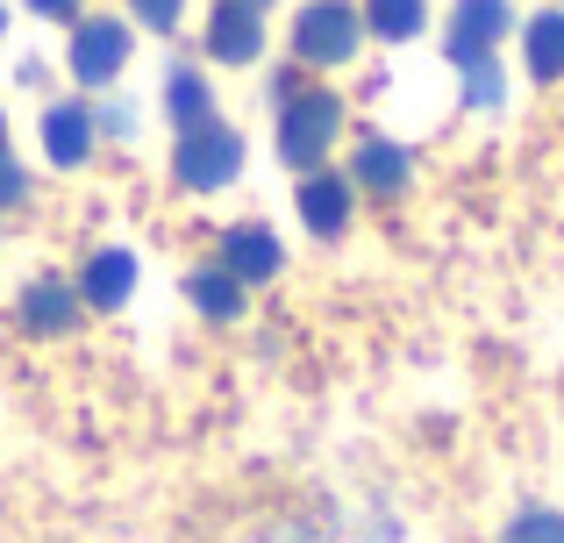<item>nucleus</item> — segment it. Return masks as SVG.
<instances>
[{"label": "nucleus", "instance_id": "f8f14e48", "mask_svg": "<svg viewBox=\"0 0 564 543\" xmlns=\"http://www.w3.org/2000/svg\"><path fill=\"white\" fill-rule=\"evenodd\" d=\"M129 293H137V251L108 243V251L86 258V272H79V301H86V307L115 315V307H129Z\"/></svg>", "mask_w": 564, "mask_h": 543}, {"label": "nucleus", "instance_id": "aec40b11", "mask_svg": "<svg viewBox=\"0 0 564 543\" xmlns=\"http://www.w3.org/2000/svg\"><path fill=\"white\" fill-rule=\"evenodd\" d=\"M29 200V172L14 165V151H0V208H22Z\"/></svg>", "mask_w": 564, "mask_h": 543}, {"label": "nucleus", "instance_id": "39448f33", "mask_svg": "<svg viewBox=\"0 0 564 543\" xmlns=\"http://www.w3.org/2000/svg\"><path fill=\"white\" fill-rule=\"evenodd\" d=\"M122 65H129V22H115V14H79V29H72V79L108 86V79H122Z\"/></svg>", "mask_w": 564, "mask_h": 543}, {"label": "nucleus", "instance_id": "ddd939ff", "mask_svg": "<svg viewBox=\"0 0 564 543\" xmlns=\"http://www.w3.org/2000/svg\"><path fill=\"white\" fill-rule=\"evenodd\" d=\"M165 122L180 129V137H186V129H200V122H215V94H207V79L193 65H172L165 72Z\"/></svg>", "mask_w": 564, "mask_h": 543}, {"label": "nucleus", "instance_id": "9b49d317", "mask_svg": "<svg viewBox=\"0 0 564 543\" xmlns=\"http://www.w3.org/2000/svg\"><path fill=\"white\" fill-rule=\"evenodd\" d=\"M408 180H414V158H408V143H393V137H365L358 143V158H350V186L358 194H408Z\"/></svg>", "mask_w": 564, "mask_h": 543}, {"label": "nucleus", "instance_id": "1a4fd4ad", "mask_svg": "<svg viewBox=\"0 0 564 543\" xmlns=\"http://www.w3.org/2000/svg\"><path fill=\"white\" fill-rule=\"evenodd\" d=\"M94 108H79V100H51L43 108V158H51L57 172H79L86 158H94Z\"/></svg>", "mask_w": 564, "mask_h": 543}, {"label": "nucleus", "instance_id": "dca6fc26", "mask_svg": "<svg viewBox=\"0 0 564 543\" xmlns=\"http://www.w3.org/2000/svg\"><path fill=\"white\" fill-rule=\"evenodd\" d=\"M365 36H386V43H408V36H422V22H429V0H365Z\"/></svg>", "mask_w": 564, "mask_h": 543}, {"label": "nucleus", "instance_id": "f3484780", "mask_svg": "<svg viewBox=\"0 0 564 543\" xmlns=\"http://www.w3.org/2000/svg\"><path fill=\"white\" fill-rule=\"evenodd\" d=\"M500 543H564V515L557 508H522V515H508Z\"/></svg>", "mask_w": 564, "mask_h": 543}, {"label": "nucleus", "instance_id": "f257e3e1", "mask_svg": "<svg viewBox=\"0 0 564 543\" xmlns=\"http://www.w3.org/2000/svg\"><path fill=\"white\" fill-rule=\"evenodd\" d=\"M344 137V100L322 94V86H301L293 100H279V165L293 172H322V158Z\"/></svg>", "mask_w": 564, "mask_h": 543}, {"label": "nucleus", "instance_id": "9d476101", "mask_svg": "<svg viewBox=\"0 0 564 543\" xmlns=\"http://www.w3.org/2000/svg\"><path fill=\"white\" fill-rule=\"evenodd\" d=\"M264 8H250V0H215V14H207V57H221V65H250V57L264 51Z\"/></svg>", "mask_w": 564, "mask_h": 543}, {"label": "nucleus", "instance_id": "7ed1b4c3", "mask_svg": "<svg viewBox=\"0 0 564 543\" xmlns=\"http://www.w3.org/2000/svg\"><path fill=\"white\" fill-rule=\"evenodd\" d=\"M358 43H365V14L350 8V0H307L301 22H293V57H301V65L336 72V65L358 57Z\"/></svg>", "mask_w": 564, "mask_h": 543}, {"label": "nucleus", "instance_id": "5701e85b", "mask_svg": "<svg viewBox=\"0 0 564 543\" xmlns=\"http://www.w3.org/2000/svg\"><path fill=\"white\" fill-rule=\"evenodd\" d=\"M0 151H8V115H0Z\"/></svg>", "mask_w": 564, "mask_h": 543}, {"label": "nucleus", "instance_id": "6ab92c4d", "mask_svg": "<svg viewBox=\"0 0 564 543\" xmlns=\"http://www.w3.org/2000/svg\"><path fill=\"white\" fill-rule=\"evenodd\" d=\"M129 8H137V22H143V29L172 36V29H180V14H186V0H129Z\"/></svg>", "mask_w": 564, "mask_h": 543}, {"label": "nucleus", "instance_id": "f03ea898", "mask_svg": "<svg viewBox=\"0 0 564 543\" xmlns=\"http://www.w3.org/2000/svg\"><path fill=\"white\" fill-rule=\"evenodd\" d=\"M236 172H243V137H236L229 122H200L172 143V180H180L186 194H221Z\"/></svg>", "mask_w": 564, "mask_h": 543}, {"label": "nucleus", "instance_id": "393cba45", "mask_svg": "<svg viewBox=\"0 0 564 543\" xmlns=\"http://www.w3.org/2000/svg\"><path fill=\"white\" fill-rule=\"evenodd\" d=\"M250 8H272V0H250Z\"/></svg>", "mask_w": 564, "mask_h": 543}, {"label": "nucleus", "instance_id": "4468645a", "mask_svg": "<svg viewBox=\"0 0 564 543\" xmlns=\"http://www.w3.org/2000/svg\"><path fill=\"white\" fill-rule=\"evenodd\" d=\"M522 51H529V79H564V8H543V14H529V36H522Z\"/></svg>", "mask_w": 564, "mask_h": 543}, {"label": "nucleus", "instance_id": "20e7f679", "mask_svg": "<svg viewBox=\"0 0 564 543\" xmlns=\"http://www.w3.org/2000/svg\"><path fill=\"white\" fill-rule=\"evenodd\" d=\"M508 22L514 8L508 0H451V36H443V51H451V65H486V57L508 43Z\"/></svg>", "mask_w": 564, "mask_h": 543}, {"label": "nucleus", "instance_id": "423d86ee", "mask_svg": "<svg viewBox=\"0 0 564 543\" xmlns=\"http://www.w3.org/2000/svg\"><path fill=\"white\" fill-rule=\"evenodd\" d=\"M350 208H358L350 172H301V222L315 229L322 243H336L350 229Z\"/></svg>", "mask_w": 564, "mask_h": 543}, {"label": "nucleus", "instance_id": "6e6552de", "mask_svg": "<svg viewBox=\"0 0 564 543\" xmlns=\"http://www.w3.org/2000/svg\"><path fill=\"white\" fill-rule=\"evenodd\" d=\"M215 265L229 279H243V286H264V279H279L286 251H279V237L264 222H236V229H221V258Z\"/></svg>", "mask_w": 564, "mask_h": 543}, {"label": "nucleus", "instance_id": "b1692460", "mask_svg": "<svg viewBox=\"0 0 564 543\" xmlns=\"http://www.w3.org/2000/svg\"><path fill=\"white\" fill-rule=\"evenodd\" d=\"M0 36H8V8H0Z\"/></svg>", "mask_w": 564, "mask_h": 543}, {"label": "nucleus", "instance_id": "0eeeda50", "mask_svg": "<svg viewBox=\"0 0 564 543\" xmlns=\"http://www.w3.org/2000/svg\"><path fill=\"white\" fill-rule=\"evenodd\" d=\"M14 315H22L29 336H72V329H79V315H86V301H79L72 279H29L22 301H14Z\"/></svg>", "mask_w": 564, "mask_h": 543}, {"label": "nucleus", "instance_id": "412c9836", "mask_svg": "<svg viewBox=\"0 0 564 543\" xmlns=\"http://www.w3.org/2000/svg\"><path fill=\"white\" fill-rule=\"evenodd\" d=\"M94 129H100V137H129V129H137V108H100Z\"/></svg>", "mask_w": 564, "mask_h": 543}, {"label": "nucleus", "instance_id": "a211bd4d", "mask_svg": "<svg viewBox=\"0 0 564 543\" xmlns=\"http://www.w3.org/2000/svg\"><path fill=\"white\" fill-rule=\"evenodd\" d=\"M465 100H471L479 115H494L500 100H508V79H500L494 57H486V65H465Z\"/></svg>", "mask_w": 564, "mask_h": 543}, {"label": "nucleus", "instance_id": "2eb2a0df", "mask_svg": "<svg viewBox=\"0 0 564 543\" xmlns=\"http://www.w3.org/2000/svg\"><path fill=\"white\" fill-rule=\"evenodd\" d=\"M186 301L200 307L207 322H236V315H243V279H229L221 265H200L186 279Z\"/></svg>", "mask_w": 564, "mask_h": 543}, {"label": "nucleus", "instance_id": "4be33fe9", "mask_svg": "<svg viewBox=\"0 0 564 543\" xmlns=\"http://www.w3.org/2000/svg\"><path fill=\"white\" fill-rule=\"evenodd\" d=\"M29 14H43V22H79V0H29Z\"/></svg>", "mask_w": 564, "mask_h": 543}]
</instances>
